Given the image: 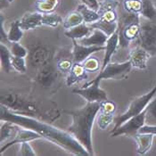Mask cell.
<instances>
[{"label":"cell","mask_w":156,"mask_h":156,"mask_svg":"<svg viewBox=\"0 0 156 156\" xmlns=\"http://www.w3.org/2000/svg\"><path fill=\"white\" fill-rule=\"evenodd\" d=\"M0 120L1 121H10L22 128L38 133L43 138L60 146L62 149L73 155H90L87 150L70 132L62 130L27 114L12 112L3 105H1L0 108Z\"/></svg>","instance_id":"cell-1"},{"label":"cell","mask_w":156,"mask_h":156,"mask_svg":"<svg viewBox=\"0 0 156 156\" xmlns=\"http://www.w3.org/2000/svg\"><path fill=\"white\" fill-rule=\"evenodd\" d=\"M100 107L101 102H87L82 108L63 111V112L72 117V124L67 131L84 146L90 155L95 154L91 140V131Z\"/></svg>","instance_id":"cell-2"},{"label":"cell","mask_w":156,"mask_h":156,"mask_svg":"<svg viewBox=\"0 0 156 156\" xmlns=\"http://www.w3.org/2000/svg\"><path fill=\"white\" fill-rule=\"evenodd\" d=\"M141 22L139 13L127 12L119 18V45L122 48H127L129 44L138 37L140 32Z\"/></svg>","instance_id":"cell-3"},{"label":"cell","mask_w":156,"mask_h":156,"mask_svg":"<svg viewBox=\"0 0 156 156\" xmlns=\"http://www.w3.org/2000/svg\"><path fill=\"white\" fill-rule=\"evenodd\" d=\"M156 94V84L154 87V88L149 91L148 93L144 94L143 96L136 97L131 104L129 105L128 110L120 114L119 116H116L113 120V123H114V128L112 129V131H114L115 129H117L122 123H124L126 120L130 119L133 116H136L137 114H139L140 112H142L144 109L146 108V106L148 105V104L151 102V100L153 99V97Z\"/></svg>","instance_id":"cell-4"},{"label":"cell","mask_w":156,"mask_h":156,"mask_svg":"<svg viewBox=\"0 0 156 156\" xmlns=\"http://www.w3.org/2000/svg\"><path fill=\"white\" fill-rule=\"evenodd\" d=\"M1 105L12 112H23L28 114H37L38 112L35 103L14 93L1 94Z\"/></svg>","instance_id":"cell-5"},{"label":"cell","mask_w":156,"mask_h":156,"mask_svg":"<svg viewBox=\"0 0 156 156\" xmlns=\"http://www.w3.org/2000/svg\"><path fill=\"white\" fill-rule=\"evenodd\" d=\"M131 68H132V65L129 60L121 62V63H109L103 71L99 72L97 77H96L91 81L87 82L83 87H86L96 81L100 82L102 80H108V79L122 80L128 76V74L131 71Z\"/></svg>","instance_id":"cell-6"},{"label":"cell","mask_w":156,"mask_h":156,"mask_svg":"<svg viewBox=\"0 0 156 156\" xmlns=\"http://www.w3.org/2000/svg\"><path fill=\"white\" fill-rule=\"evenodd\" d=\"M137 38L140 47L145 49L152 56L156 55V22L146 20L141 23Z\"/></svg>","instance_id":"cell-7"},{"label":"cell","mask_w":156,"mask_h":156,"mask_svg":"<svg viewBox=\"0 0 156 156\" xmlns=\"http://www.w3.org/2000/svg\"><path fill=\"white\" fill-rule=\"evenodd\" d=\"M145 113L146 109H144L139 114L133 116L130 119L126 120L117 129L112 132V136L125 135L129 137H134L138 133L139 129L145 124Z\"/></svg>","instance_id":"cell-8"},{"label":"cell","mask_w":156,"mask_h":156,"mask_svg":"<svg viewBox=\"0 0 156 156\" xmlns=\"http://www.w3.org/2000/svg\"><path fill=\"white\" fill-rule=\"evenodd\" d=\"M100 82L96 81L83 87L82 88H76L72 92L82 96L87 102H103L107 100L106 92L100 88Z\"/></svg>","instance_id":"cell-9"},{"label":"cell","mask_w":156,"mask_h":156,"mask_svg":"<svg viewBox=\"0 0 156 156\" xmlns=\"http://www.w3.org/2000/svg\"><path fill=\"white\" fill-rule=\"evenodd\" d=\"M57 72L55 67L52 65L50 61L39 68V72H37L35 81L39 86L44 88H49L55 83L57 80Z\"/></svg>","instance_id":"cell-10"},{"label":"cell","mask_w":156,"mask_h":156,"mask_svg":"<svg viewBox=\"0 0 156 156\" xmlns=\"http://www.w3.org/2000/svg\"><path fill=\"white\" fill-rule=\"evenodd\" d=\"M51 52L46 46L37 45L30 49L29 55V63L35 68H40L50 61Z\"/></svg>","instance_id":"cell-11"},{"label":"cell","mask_w":156,"mask_h":156,"mask_svg":"<svg viewBox=\"0 0 156 156\" xmlns=\"http://www.w3.org/2000/svg\"><path fill=\"white\" fill-rule=\"evenodd\" d=\"M73 43L72 49V61L73 62H83L92 54L105 50V47H87L77 42L76 39H72Z\"/></svg>","instance_id":"cell-12"},{"label":"cell","mask_w":156,"mask_h":156,"mask_svg":"<svg viewBox=\"0 0 156 156\" xmlns=\"http://www.w3.org/2000/svg\"><path fill=\"white\" fill-rule=\"evenodd\" d=\"M22 128V127H21ZM19 127L17 132L14 136V138L12 139L11 141L5 143V144H4L1 148V154H3L6 149H8L10 146H12L13 144H19V143H23V142H30L32 140H36V139H39L42 138V136L38 134V133L35 132L31 129H23Z\"/></svg>","instance_id":"cell-13"},{"label":"cell","mask_w":156,"mask_h":156,"mask_svg":"<svg viewBox=\"0 0 156 156\" xmlns=\"http://www.w3.org/2000/svg\"><path fill=\"white\" fill-rule=\"evenodd\" d=\"M152 55L142 47L138 46L131 50L129 54V62L134 68L144 70L147 68V61Z\"/></svg>","instance_id":"cell-14"},{"label":"cell","mask_w":156,"mask_h":156,"mask_svg":"<svg viewBox=\"0 0 156 156\" xmlns=\"http://www.w3.org/2000/svg\"><path fill=\"white\" fill-rule=\"evenodd\" d=\"M109 37L101 30L94 29L93 33L80 39V44L87 47H105Z\"/></svg>","instance_id":"cell-15"},{"label":"cell","mask_w":156,"mask_h":156,"mask_svg":"<svg viewBox=\"0 0 156 156\" xmlns=\"http://www.w3.org/2000/svg\"><path fill=\"white\" fill-rule=\"evenodd\" d=\"M42 18H43L42 12H27L24 14L20 21L21 28L23 30H29L35 29L37 27H39L43 25Z\"/></svg>","instance_id":"cell-16"},{"label":"cell","mask_w":156,"mask_h":156,"mask_svg":"<svg viewBox=\"0 0 156 156\" xmlns=\"http://www.w3.org/2000/svg\"><path fill=\"white\" fill-rule=\"evenodd\" d=\"M87 71L85 70L84 66L81 62H73L72 69L68 73V77L66 80V85L71 87L73 84L80 82L83 80L87 79Z\"/></svg>","instance_id":"cell-17"},{"label":"cell","mask_w":156,"mask_h":156,"mask_svg":"<svg viewBox=\"0 0 156 156\" xmlns=\"http://www.w3.org/2000/svg\"><path fill=\"white\" fill-rule=\"evenodd\" d=\"M154 135L149 134V133H137L134 138L137 144V149L136 153L140 155H144L148 151H150L152 145H153V140H154Z\"/></svg>","instance_id":"cell-18"},{"label":"cell","mask_w":156,"mask_h":156,"mask_svg":"<svg viewBox=\"0 0 156 156\" xmlns=\"http://www.w3.org/2000/svg\"><path fill=\"white\" fill-rule=\"evenodd\" d=\"M118 46H119V34H118V31H116L115 33H113L112 36L108 37V40L105 46V58L103 61L100 71H103L110 63L112 56L116 52Z\"/></svg>","instance_id":"cell-19"},{"label":"cell","mask_w":156,"mask_h":156,"mask_svg":"<svg viewBox=\"0 0 156 156\" xmlns=\"http://www.w3.org/2000/svg\"><path fill=\"white\" fill-rule=\"evenodd\" d=\"M118 26H119L118 22H110L100 18L97 22L91 24L90 27L92 29H99L102 31H104L107 36L110 37L118 30Z\"/></svg>","instance_id":"cell-20"},{"label":"cell","mask_w":156,"mask_h":156,"mask_svg":"<svg viewBox=\"0 0 156 156\" xmlns=\"http://www.w3.org/2000/svg\"><path fill=\"white\" fill-rule=\"evenodd\" d=\"M90 29H91V27H87L83 23L77 25L72 29L68 30L67 31L64 32V35L71 39H76L77 40V39L83 38L85 37L89 36Z\"/></svg>","instance_id":"cell-21"},{"label":"cell","mask_w":156,"mask_h":156,"mask_svg":"<svg viewBox=\"0 0 156 156\" xmlns=\"http://www.w3.org/2000/svg\"><path fill=\"white\" fill-rule=\"evenodd\" d=\"M77 11H79L81 13V15L83 16L85 23H94L97 22L101 17L97 11L90 8L86 4L80 5L77 8Z\"/></svg>","instance_id":"cell-22"},{"label":"cell","mask_w":156,"mask_h":156,"mask_svg":"<svg viewBox=\"0 0 156 156\" xmlns=\"http://www.w3.org/2000/svg\"><path fill=\"white\" fill-rule=\"evenodd\" d=\"M12 53L10 49L3 43L0 45V57H1V65L5 72L9 73L12 70Z\"/></svg>","instance_id":"cell-23"},{"label":"cell","mask_w":156,"mask_h":156,"mask_svg":"<svg viewBox=\"0 0 156 156\" xmlns=\"http://www.w3.org/2000/svg\"><path fill=\"white\" fill-rule=\"evenodd\" d=\"M60 0H37L35 7L37 11L42 13L52 12L59 5Z\"/></svg>","instance_id":"cell-24"},{"label":"cell","mask_w":156,"mask_h":156,"mask_svg":"<svg viewBox=\"0 0 156 156\" xmlns=\"http://www.w3.org/2000/svg\"><path fill=\"white\" fill-rule=\"evenodd\" d=\"M143 5L140 12V15H142L146 20L156 22V7L151 0H142Z\"/></svg>","instance_id":"cell-25"},{"label":"cell","mask_w":156,"mask_h":156,"mask_svg":"<svg viewBox=\"0 0 156 156\" xmlns=\"http://www.w3.org/2000/svg\"><path fill=\"white\" fill-rule=\"evenodd\" d=\"M20 126L13 124L10 121H5V123L1 126V133H0V142L3 144L5 141L8 140L12 134H16Z\"/></svg>","instance_id":"cell-26"},{"label":"cell","mask_w":156,"mask_h":156,"mask_svg":"<svg viewBox=\"0 0 156 156\" xmlns=\"http://www.w3.org/2000/svg\"><path fill=\"white\" fill-rule=\"evenodd\" d=\"M83 23H84V19L81 13L79 11H75L67 15V17L62 22V26L65 30H70L73 27Z\"/></svg>","instance_id":"cell-27"},{"label":"cell","mask_w":156,"mask_h":156,"mask_svg":"<svg viewBox=\"0 0 156 156\" xmlns=\"http://www.w3.org/2000/svg\"><path fill=\"white\" fill-rule=\"evenodd\" d=\"M23 30L21 28L20 21L16 20L12 22L10 26V30L8 32V40L9 42H19L23 36Z\"/></svg>","instance_id":"cell-28"},{"label":"cell","mask_w":156,"mask_h":156,"mask_svg":"<svg viewBox=\"0 0 156 156\" xmlns=\"http://www.w3.org/2000/svg\"><path fill=\"white\" fill-rule=\"evenodd\" d=\"M61 23H62V20L60 15L55 12H46L43 13V18H42V23L43 25L50 26L53 28L57 27Z\"/></svg>","instance_id":"cell-29"},{"label":"cell","mask_w":156,"mask_h":156,"mask_svg":"<svg viewBox=\"0 0 156 156\" xmlns=\"http://www.w3.org/2000/svg\"><path fill=\"white\" fill-rule=\"evenodd\" d=\"M145 109V123L149 125H156V98L151 100Z\"/></svg>","instance_id":"cell-30"},{"label":"cell","mask_w":156,"mask_h":156,"mask_svg":"<svg viewBox=\"0 0 156 156\" xmlns=\"http://www.w3.org/2000/svg\"><path fill=\"white\" fill-rule=\"evenodd\" d=\"M142 5V0H124V9L126 12L140 14Z\"/></svg>","instance_id":"cell-31"},{"label":"cell","mask_w":156,"mask_h":156,"mask_svg":"<svg viewBox=\"0 0 156 156\" xmlns=\"http://www.w3.org/2000/svg\"><path fill=\"white\" fill-rule=\"evenodd\" d=\"M113 113H105V112H99L97 118V124L101 129H105L113 122Z\"/></svg>","instance_id":"cell-32"},{"label":"cell","mask_w":156,"mask_h":156,"mask_svg":"<svg viewBox=\"0 0 156 156\" xmlns=\"http://www.w3.org/2000/svg\"><path fill=\"white\" fill-rule=\"evenodd\" d=\"M82 64L84 66L85 70L89 72H96L99 70V67H100L99 61L97 60L96 57H92V56H89L87 60H85L82 62Z\"/></svg>","instance_id":"cell-33"},{"label":"cell","mask_w":156,"mask_h":156,"mask_svg":"<svg viewBox=\"0 0 156 156\" xmlns=\"http://www.w3.org/2000/svg\"><path fill=\"white\" fill-rule=\"evenodd\" d=\"M12 68L18 72L25 73L27 71L26 67V61L24 57H18V56H12Z\"/></svg>","instance_id":"cell-34"},{"label":"cell","mask_w":156,"mask_h":156,"mask_svg":"<svg viewBox=\"0 0 156 156\" xmlns=\"http://www.w3.org/2000/svg\"><path fill=\"white\" fill-rule=\"evenodd\" d=\"M10 51L13 56H18V57H26L28 55V52L26 48H24L21 44L18 42H11V48Z\"/></svg>","instance_id":"cell-35"},{"label":"cell","mask_w":156,"mask_h":156,"mask_svg":"<svg viewBox=\"0 0 156 156\" xmlns=\"http://www.w3.org/2000/svg\"><path fill=\"white\" fill-rule=\"evenodd\" d=\"M118 5H119V2L116 0H104L101 3H99V8L97 12H102L107 10L116 9Z\"/></svg>","instance_id":"cell-36"},{"label":"cell","mask_w":156,"mask_h":156,"mask_svg":"<svg viewBox=\"0 0 156 156\" xmlns=\"http://www.w3.org/2000/svg\"><path fill=\"white\" fill-rule=\"evenodd\" d=\"M73 62L70 59L62 58L57 62V69L62 73H69L72 69Z\"/></svg>","instance_id":"cell-37"},{"label":"cell","mask_w":156,"mask_h":156,"mask_svg":"<svg viewBox=\"0 0 156 156\" xmlns=\"http://www.w3.org/2000/svg\"><path fill=\"white\" fill-rule=\"evenodd\" d=\"M116 111V105L114 102L112 101H103L101 102V107H100V111L99 112H105V113H113Z\"/></svg>","instance_id":"cell-38"},{"label":"cell","mask_w":156,"mask_h":156,"mask_svg":"<svg viewBox=\"0 0 156 156\" xmlns=\"http://www.w3.org/2000/svg\"><path fill=\"white\" fill-rule=\"evenodd\" d=\"M18 155L21 156H35L36 153L34 152V150L32 149V147L30 146V144L28 142H23L20 151L18 153Z\"/></svg>","instance_id":"cell-39"},{"label":"cell","mask_w":156,"mask_h":156,"mask_svg":"<svg viewBox=\"0 0 156 156\" xmlns=\"http://www.w3.org/2000/svg\"><path fill=\"white\" fill-rule=\"evenodd\" d=\"M4 22H5V17L4 15L1 13L0 15V39H1V42H9L8 40V34L5 33V30H4Z\"/></svg>","instance_id":"cell-40"},{"label":"cell","mask_w":156,"mask_h":156,"mask_svg":"<svg viewBox=\"0 0 156 156\" xmlns=\"http://www.w3.org/2000/svg\"><path fill=\"white\" fill-rule=\"evenodd\" d=\"M138 133H149L156 136V125H149L144 124V126L139 129Z\"/></svg>","instance_id":"cell-41"},{"label":"cell","mask_w":156,"mask_h":156,"mask_svg":"<svg viewBox=\"0 0 156 156\" xmlns=\"http://www.w3.org/2000/svg\"><path fill=\"white\" fill-rule=\"evenodd\" d=\"M85 1H86V5H88L90 8H92V9H94L96 11L98 10L99 4H98L97 0H85Z\"/></svg>","instance_id":"cell-42"},{"label":"cell","mask_w":156,"mask_h":156,"mask_svg":"<svg viewBox=\"0 0 156 156\" xmlns=\"http://www.w3.org/2000/svg\"><path fill=\"white\" fill-rule=\"evenodd\" d=\"M9 4H10L9 0H0V7H1V9L8 7Z\"/></svg>","instance_id":"cell-43"},{"label":"cell","mask_w":156,"mask_h":156,"mask_svg":"<svg viewBox=\"0 0 156 156\" xmlns=\"http://www.w3.org/2000/svg\"><path fill=\"white\" fill-rule=\"evenodd\" d=\"M80 1H82V2H83L84 4H86V1H85V0H80Z\"/></svg>","instance_id":"cell-44"},{"label":"cell","mask_w":156,"mask_h":156,"mask_svg":"<svg viewBox=\"0 0 156 156\" xmlns=\"http://www.w3.org/2000/svg\"><path fill=\"white\" fill-rule=\"evenodd\" d=\"M12 1H13V0H9V2H10V3H12Z\"/></svg>","instance_id":"cell-45"}]
</instances>
